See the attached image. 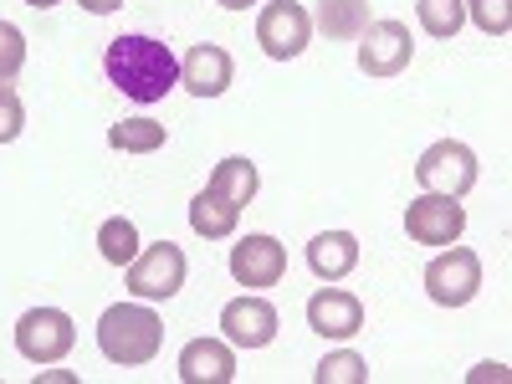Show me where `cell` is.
Listing matches in <instances>:
<instances>
[{
  "mask_svg": "<svg viewBox=\"0 0 512 384\" xmlns=\"http://www.w3.org/2000/svg\"><path fill=\"white\" fill-rule=\"evenodd\" d=\"M88 16H113V11H123V0H77Z\"/></svg>",
  "mask_w": 512,
  "mask_h": 384,
  "instance_id": "obj_26",
  "label": "cell"
},
{
  "mask_svg": "<svg viewBox=\"0 0 512 384\" xmlns=\"http://www.w3.org/2000/svg\"><path fill=\"white\" fill-rule=\"evenodd\" d=\"M103 72L128 103H144V108L180 88V57L169 52V41L144 36V31L113 36L103 52Z\"/></svg>",
  "mask_w": 512,
  "mask_h": 384,
  "instance_id": "obj_1",
  "label": "cell"
},
{
  "mask_svg": "<svg viewBox=\"0 0 512 384\" xmlns=\"http://www.w3.org/2000/svg\"><path fill=\"white\" fill-rule=\"evenodd\" d=\"M477 292H482V256L472 246L451 241L441 256H431V267H425V297L436 308H466Z\"/></svg>",
  "mask_w": 512,
  "mask_h": 384,
  "instance_id": "obj_5",
  "label": "cell"
},
{
  "mask_svg": "<svg viewBox=\"0 0 512 384\" xmlns=\"http://www.w3.org/2000/svg\"><path fill=\"white\" fill-rule=\"evenodd\" d=\"M308 328L323 338H354L364 328V303L344 287H318L308 297Z\"/></svg>",
  "mask_w": 512,
  "mask_h": 384,
  "instance_id": "obj_13",
  "label": "cell"
},
{
  "mask_svg": "<svg viewBox=\"0 0 512 384\" xmlns=\"http://www.w3.org/2000/svg\"><path fill=\"white\" fill-rule=\"evenodd\" d=\"M21 67H26V36H21V26L0 21V82H16Z\"/></svg>",
  "mask_w": 512,
  "mask_h": 384,
  "instance_id": "obj_25",
  "label": "cell"
},
{
  "mask_svg": "<svg viewBox=\"0 0 512 384\" xmlns=\"http://www.w3.org/2000/svg\"><path fill=\"white\" fill-rule=\"evenodd\" d=\"M190 277V262L175 241H154V246H139V256L123 267V282L139 303H169Z\"/></svg>",
  "mask_w": 512,
  "mask_h": 384,
  "instance_id": "obj_3",
  "label": "cell"
},
{
  "mask_svg": "<svg viewBox=\"0 0 512 384\" xmlns=\"http://www.w3.org/2000/svg\"><path fill=\"white\" fill-rule=\"evenodd\" d=\"M77 344V328L62 308H26L16 318V354L26 364H62Z\"/></svg>",
  "mask_w": 512,
  "mask_h": 384,
  "instance_id": "obj_6",
  "label": "cell"
},
{
  "mask_svg": "<svg viewBox=\"0 0 512 384\" xmlns=\"http://www.w3.org/2000/svg\"><path fill=\"white\" fill-rule=\"evenodd\" d=\"M415 57V36L405 21H369L359 36V72L374 82H390L410 67Z\"/></svg>",
  "mask_w": 512,
  "mask_h": 384,
  "instance_id": "obj_8",
  "label": "cell"
},
{
  "mask_svg": "<svg viewBox=\"0 0 512 384\" xmlns=\"http://www.w3.org/2000/svg\"><path fill=\"white\" fill-rule=\"evenodd\" d=\"M26 134V103L11 82H0V144H16Z\"/></svg>",
  "mask_w": 512,
  "mask_h": 384,
  "instance_id": "obj_24",
  "label": "cell"
},
{
  "mask_svg": "<svg viewBox=\"0 0 512 384\" xmlns=\"http://www.w3.org/2000/svg\"><path fill=\"white\" fill-rule=\"evenodd\" d=\"M216 6H226V11H251L256 0H216Z\"/></svg>",
  "mask_w": 512,
  "mask_h": 384,
  "instance_id": "obj_27",
  "label": "cell"
},
{
  "mask_svg": "<svg viewBox=\"0 0 512 384\" xmlns=\"http://www.w3.org/2000/svg\"><path fill=\"white\" fill-rule=\"evenodd\" d=\"M256 41H262V52L272 62H292L308 52L313 41V16L303 0H272V6H262V16H256Z\"/></svg>",
  "mask_w": 512,
  "mask_h": 384,
  "instance_id": "obj_7",
  "label": "cell"
},
{
  "mask_svg": "<svg viewBox=\"0 0 512 384\" xmlns=\"http://www.w3.org/2000/svg\"><path fill=\"white\" fill-rule=\"evenodd\" d=\"M236 226H241V205L221 200L216 190H200V195L190 200V231H195V236L226 241V236H236Z\"/></svg>",
  "mask_w": 512,
  "mask_h": 384,
  "instance_id": "obj_17",
  "label": "cell"
},
{
  "mask_svg": "<svg viewBox=\"0 0 512 384\" xmlns=\"http://www.w3.org/2000/svg\"><path fill=\"white\" fill-rule=\"evenodd\" d=\"M313 379H318V384H369V364H364L354 349H338V354H328V359L313 369Z\"/></svg>",
  "mask_w": 512,
  "mask_h": 384,
  "instance_id": "obj_22",
  "label": "cell"
},
{
  "mask_svg": "<svg viewBox=\"0 0 512 384\" xmlns=\"http://www.w3.org/2000/svg\"><path fill=\"white\" fill-rule=\"evenodd\" d=\"M308 16H313V31H323L328 41H359L364 26L374 21L369 0H318V11Z\"/></svg>",
  "mask_w": 512,
  "mask_h": 384,
  "instance_id": "obj_16",
  "label": "cell"
},
{
  "mask_svg": "<svg viewBox=\"0 0 512 384\" xmlns=\"http://www.w3.org/2000/svg\"><path fill=\"white\" fill-rule=\"evenodd\" d=\"M180 379L185 384H231L236 379V349L226 338H190L180 349Z\"/></svg>",
  "mask_w": 512,
  "mask_h": 384,
  "instance_id": "obj_14",
  "label": "cell"
},
{
  "mask_svg": "<svg viewBox=\"0 0 512 384\" xmlns=\"http://www.w3.org/2000/svg\"><path fill=\"white\" fill-rule=\"evenodd\" d=\"M164 144H169V128L154 118H123L108 128V149H118V154H154Z\"/></svg>",
  "mask_w": 512,
  "mask_h": 384,
  "instance_id": "obj_19",
  "label": "cell"
},
{
  "mask_svg": "<svg viewBox=\"0 0 512 384\" xmlns=\"http://www.w3.org/2000/svg\"><path fill=\"white\" fill-rule=\"evenodd\" d=\"M231 277H236L241 287H256V292L277 287V282L287 277V246H282L277 236H267V231L236 241V246H231Z\"/></svg>",
  "mask_w": 512,
  "mask_h": 384,
  "instance_id": "obj_11",
  "label": "cell"
},
{
  "mask_svg": "<svg viewBox=\"0 0 512 384\" xmlns=\"http://www.w3.org/2000/svg\"><path fill=\"white\" fill-rule=\"evenodd\" d=\"M98 251H103L108 267H128L139 256V226L128 221V216H108L98 226Z\"/></svg>",
  "mask_w": 512,
  "mask_h": 384,
  "instance_id": "obj_20",
  "label": "cell"
},
{
  "mask_svg": "<svg viewBox=\"0 0 512 384\" xmlns=\"http://www.w3.org/2000/svg\"><path fill=\"white\" fill-rule=\"evenodd\" d=\"M205 190H216V195L231 200V205H251L256 190H262V175H256V164H251L246 154H226V159L216 164V175H210Z\"/></svg>",
  "mask_w": 512,
  "mask_h": 384,
  "instance_id": "obj_18",
  "label": "cell"
},
{
  "mask_svg": "<svg viewBox=\"0 0 512 384\" xmlns=\"http://www.w3.org/2000/svg\"><path fill=\"white\" fill-rule=\"evenodd\" d=\"M482 180V169H477V154L472 144H461V139H441L431 144L420 159H415V185L425 195H466V190H477Z\"/></svg>",
  "mask_w": 512,
  "mask_h": 384,
  "instance_id": "obj_4",
  "label": "cell"
},
{
  "mask_svg": "<svg viewBox=\"0 0 512 384\" xmlns=\"http://www.w3.org/2000/svg\"><path fill=\"white\" fill-rule=\"evenodd\" d=\"M159 344H164V318L144 303H113L103 308L98 318V349L108 364H154L159 359Z\"/></svg>",
  "mask_w": 512,
  "mask_h": 384,
  "instance_id": "obj_2",
  "label": "cell"
},
{
  "mask_svg": "<svg viewBox=\"0 0 512 384\" xmlns=\"http://www.w3.org/2000/svg\"><path fill=\"white\" fill-rule=\"evenodd\" d=\"M231 82H236V62L216 41H200L180 57V88H190L195 98H221Z\"/></svg>",
  "mask_w": 512,
  "mask_h": 384,
  "instance_id": "obj_12",
  "label": "cell"
},
{
  "mask_svg": "<svg viewBox=\"0 0 512 384\" xmlns=\"http://www.w3.org/2000/svg\"><path fill=\"white\" fill-rule=\"evenodd\" d=\"M415 16H420V31L425 36L451 41L466 26V0H415Z\"/></svg>",
  "mask_w": 512,
  "mask_h": 384,
  "instance_id": "obj_21",
  "label": "cell"
},
{
  "mask_svg": "<svg viewBox=\"0 0 512 384\" xmlns=\"http://www.w3.org/2000/svg\"><path fill=\"white\" fill-rule=\"evenodd\" d=\"M405 231H410L415 246H451L466 231V210H461L456 195H425L420 190L405 205Z\"/></svg>",
  "mask_w": 512,
  "mask_h": 384,
  "instance_id": "obj_10",
  "label": "cell"
},
{
  "mask_svg": "<svg viewBox=\"0 0 512 384\" xmlns=\"http://www.w3.org/2000/svg\"><path fill=\"white\" fill-rule=\"evenodd\" d=\"M31 11H52V6H62V0H26Z\"/></svg>",
  "mask_w": 512,
  "mask_h": 384,
  "instance_id": "obj_28",
  "label": "cell"
},
{
  "mask_svg": "<svg viewBox=\"0 0 512 384\" xmlns=\"http://www.w3.org/2000/svg\"><path fill=\"white\" fill-rule=\"evenodd\" d=\"M308 267L318 282H344L359 267V236L354 231H318L308 241Z\"/></svg>",
  "mask_w": 512,
  "mask_h": 384,
  "instance_id": "obj_15",
  "label": "cell"
},
{
  "mask_svg": "<svg viewBox=\"0 0 512 384\" xmlns=\"http://www.w3.org/2000/svg\"><path fill=\"white\" fill-rule=\"evenodd\" d=\"M466 16H472L477 31H487V36H507L512 31V6L507 0H466Z\"/></svg>",
  "mask_w": 512,
  "mask_h": 384,
  "instance_id": "obj_23",
  "label": "cell"
},
{
  "mask_svg": "<svg viewBox=\"0 0 512 384\" xmlns=\"http://www.w3.org/2000/svg\"><path fill=\"white\" fill-rule=\"evenodd\" d=\"M277 328H282V318H277V308L267 303L262 292H241V297H231V303L221 308V338L231 349H267L272 338H277Z\"/></svg>",
  "mask_w": 512,
  "mask_h": 384,
  "instance_id": "obj_9",
  "label": "cell"
}]
</instances>
